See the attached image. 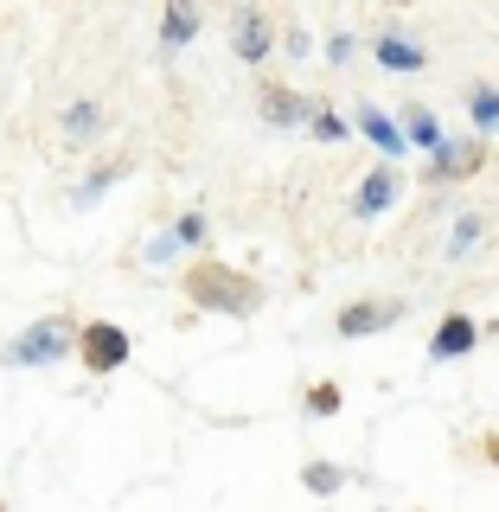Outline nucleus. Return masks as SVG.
<instances>
[{"instance_id": "15", "label": "nucleus", "mask_w": 499, "mask_h": 512, "mask_svg": "<svg viewBox=\"0 0 499 512\" xmlns=\"http://www.w3.org/2000/svg\"><path fill=\"white\" fill-rule=\"evenodd\" d=\"M474 122H480V128L499 122V90H474Z\"/></svg>"}, {"instance_id": "6", "label": "nucleus", "mask_w": 499, "mask_h": 512, "mask_svg": "<svg viewBox=\"0 0 499 512\" xmlns=\"http://www.w3.org/2000/svg\"><path fill=\"white\" fill-rule=\"evenodd\" d=\"M474 340H480L474 320H468V314H448L442 327H436V340H429V359H461V352H468Z\"/></svg>"}, {"instance_id": "13", "label": "nucleus", "mask_w": 499, "mask_h": 512, "mask_svg": "<svg viewBox=\"0 0 499 512\" xmlns=\"http://www.w3.org/2000/svg\"><path fill=\"white\" fill-rule=\"evenodd\" d=\"M96 128H103V109H96V103H71V116H64V135H71V141H90Z\"/></svg>"}, {"instance_id": "16", "label": "nucleus", "mask_w": 499, "mask_h": 512, "mask_svg": "<svg viewBox=\"0 0 499 512\" xmlns=\"http://www.w3.org/2000/svg\"><path fill=\"white\" fill-rule=\"evenodd\" d=\"M308 410L333 416V410H340V391H333V384H314V391H308Z\"/></svg>"}, {"instance_id": "23", "label": "nucleus", "mask_w": 499, "mask_h": 512, "mask_svg": "<svg viewBox=\"0 0 499 512\" xmlns=\"http://www.w3.org/2000/svg\"><path fill=\"white\" fill-rule=\"evenodd\" d=\"M493 461H499V442H493Z\"/></svg>"}, {"instance_id": "12", "label": "nucleus", "mask_w": 499, "mask_h": 512, "mask_svg": "<svg viewBox=\"0 0 499 512\" xmlns=\"http://www.w3.org/2000/svg\"><path fill=\"white\" fill-rule=\"evenodd\" d=\"M308 109H314V103H301V96H288V90H263V116H269V122H282V128L308 122Z\"/></svg>"}, {"instance_id": "19", "label": "nucleus", "mask_w": 499, "mask_h": 512, "mask_svg": "<svg viewBox=\"0 0 499 512\" xmlns=\"http://www.w3.org/2000/svg\"><path fill=\"white\" fill-rule=\"evenodd\" d=\"M474 237H480V224H474V218H461V224H455V237H448V250H455V256H461V250H468V244H474Z\"/></svg>"}, {"instance_id": "8", "label": "nucleus", "mask_w": 499, "mask_h": 512, "mask_svg": "<svg viewBox=\"0 0 499 512\" xmlns=\"http://www.w3.org/2000/svg\"><path fill=\"white\" fill-rule=\"evenodd\" d=\"M480 167V148L474 141H436V160H429V173L448 180V173H474Z\"/></svg>"}, {"instance_id": "2", "label": "nucleus", "mask_w": 499, "mask_h": 512, "mask_svg": "<svg viewBox=\"0 0 499 512\" xmlns=\"http://www.w3.org/2000/svg\"><path fill=\"white\" fill-rule=\"evenodd\" d=\"M64 352H71V320H32L7 346V365H58Z\"/></svg>"}, {"instance_id": "14", "label": "nucleus", "mask_w": 499, "mask_h": 512, "mask_svg": "<svg viewBox=\"0 0 499 512\" xmlns=\"http://www.w3.org/2000/svg\"><path fill=\"white\" fill-rule=\"evenodd\" d=\"M404 135L416 141V148H436L442 128H436V116H429V109H410V128H404Z\"/></svg>"}, {"instance_id": "4", "label": "nucleus", "mask_w": 499, "mask_h": 512, "mask_svg": "<svg viewBox=\"0 0 499 512\" xmlns=\"http://www.w3.org/2000/svg\"><path fill=\"white\" fill-rule=\"evenodd\" d=\"M128 333L122 327H109V320H96V327L84 333V359H90V372H116V365H128Z\"/></svg>"}, {"instance_id": "5", "label": "nucleus", "mask_w": 499, "mask_h": 512, "mask_svg": "<svg viewBox=\"0 0 499 512\" xmlns=\"http://www.w3.org/2000/svg\"><path fill=\"white\" fill-rule=\"evenodd\" d=\"M269 45H276V32H269V20L244 7V13L231 20V52L244 58V64H263V58H269Z\"/></svg>"}, {"instance_id": "17", "label": "nucleus", "mask_w": 499, "mask_h": 512, "mask_svg": "<svg viewBox=\"0 0 499 512\" xmlns=\"http://www.w3.org/2000/svg\"><path fill=\"white\" fill-rule=\"evenodd\" d=\"M308 487H314V493H340V474L320 461V468H308Z\"/></svg>"}, {"instance_id": "10", "label": "nucleus", "mask_w": 499, "mask_h": 512, "mask_svg": "<svg viewBox=\"0 0 499 512\" xmlns=\"http://www.w3.org/2000/svg\"><path fill=\"white\" fill-rule=\"evenodd\" d=\"M378 64H384V71H423V45H410V39H397V32H391V39H378Z\"/></svg>"}, {"instance_id": "3", "label": "nucleus", "mask_w": 499, "mask_h": 512, "mask_svg": "<svg viewBox=\"0 0 499 512\" xmlns=\"http://www.w3.org/2000/svg\"><path fill=\"white\" fill-rule=\"evenodd\" d=\"M404 320V301H352V308L340 314V333L346 340H365V333H384Z\"/></svg>"}, {"instance_id": "9", "label": "nucleus", "mask_w": 499, "mask_h": 512, "mask_svg": "<svg viewBox=\"0 0 499 512\" xmlns=\"http://www.w3.org/2000/svg\"><path fill=\"white\" fill-rule=\"evenodd\" d=\"M359 135H372L384 154H404V128L384 116V109H359Z\"/></svg>"}, {"instance_id": "22", "label": "nucleus", "mask_w": 499, "mask_h": 512, "mask_svg": "<svg viewBox=\"0 0 499 512\" xmlns=\"http://www.w3.org/2000/svg\"><path fill=\"white\" fill-rule=\"evenodd\" d=\"M391 7H410V0H391Z\"/></svg>"}, {"instance_id": "18", "label": "nucleus", "mask_w": 499, "mask_h": 512, "mask_svg": "<svg viewBox=\"0 0 499 512\" xmlns=\"http://www.w3.org/2000/svg\"><path fill=\"white\" fill-rule=\"evenodd\" d=\"M173 237H180V244H205V218H199V212H186V218H180V231H173Z\"/></svg>"}, {"instance_id": "7", "label": "nucleus", "mask_w": 499, "mask_h": 512, "mask_svg": "<svg viewBox=\"0 0 499 512\" xmlns=\"http://www.w3.org/2000/svg\"><path fill=\"white\" fill-rule=\"evenodd\" d=\"M199 39V0H167V26H160V45L180 52V45Z\"/></svg>"}, {"instance_id": "11", "label": "nucleus", "mask_w": 499, "mask_h": 512, "mask_svg": "<svg viewBox=\"0 0 499 512\" xmlns=\"http://www.w3.org/2000/svg\"><path fill=\"white\" fill-rule=\"evenodd\" d=\"M391 199H397V180H391V167H378L372 180L359 186V218H378V212H384Z\"/></svg>"}, {"instance_id": "1", "label": "nucleus", "mask_w": 499, "mask_h": 512, "mask_svg": "<svg viewBox=\"0 0 499 512\" xmlns=\"http://www.w3.org/2000/svg\"><path fill=\"white\" fill-rule=\"evenodd\" d=\"M192 301L199 308H212V314H250L256 308V282H237V276H224V269H192Z\"/></svg>"}, {"instance_id": "20", "label": "nucleus", "mask_w": 499, "mask_h": 512, "mask_svg": "<svg viewBox=\"0 0 499 512\" xmlns=\"http://www.w3.org/2000/svg\"><path fill=\"white\" fill-rule=\"evenodd\" d=\"M314 135H320V141H340L346 122H340V116H314Z\"/></svg>"}, {"instance_id": "21", "label": "nucleus", "mask_w": 499, "mask_h": 512, "mask_svg": "<svg viewBox=\"0 0 499 512\" xmlns=\"http://www.w3.org/2000/svg\"><path fill=\"white\" fill-rule=\"evenodd\" d=\"M352 58V39H346V32H333V39H327V64H346Z\"/></svg>"}]
</instances>
